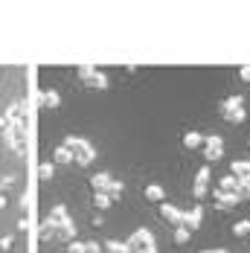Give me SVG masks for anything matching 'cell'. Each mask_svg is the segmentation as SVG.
Here are the masks:
<instances>
[{"label": "cell", "instance_id": "6da1fadb", "mask_svg": "<svg viewBox=\"0 0 250 253\" xmlns=\"http://www.w3.org/2000/svg\"><path fill=\"white\" fill-rule=\"evenodd\" d=\"M0 131H3L6 146L15 154L24 157L29 152V137H26V131H29V114H26V102H15V105H9L0 114Z\"/></svg>", "mask_w": 250, "mask_h": 253}, {"label": "cell", "instance_id": "7a4b0ae2", "mask_svg": "<svg viewBox=\"0 0 250 253\" xmlns=\"http://www.w3.org/2000/svg\"><path fill=\"white\" fill-rule=\"evenodd\" d=\"M52 236H64V239H73L76 236V224H73V218L67 215L64 207H55L50 215L41 221V239L47 242Z\"/></svg>", "mask_w": 250, "mask_h": 253}, {"label": "cell", "instance_id": "3957f363", "mask_svg": "<svg viewBox=\"0 0 250 253\" xmlns=\"http://www.w3.org/2000/svg\"><path fill=\"white\" fill-rule=\"evenodd\" d=\"M61 146H64V149L70 152V157H73L79 166H87V163H90V160L96 157V149H93V146H90L87 140H82V137H73V134H70V137H67V140H64Z\"/></svg>", "mask_w": 250, "mask_h": 253}, {"label": "cell", "instance_id": "277c9868", "mask_svg": "<svg viewBox=\"0 0 250 253\" xmlns=\"http://www.w3.org/2000/svg\"><path fill=\"white\" fill-rule=\"evenodd\" d=\"M128 248H131V253H160L157 251V245H154V236H151L149 230H137L128 242H125Z\"/></svg>", "mask_w": 250, "mask_h": 253}, {"label": "cell", "instance_id": "5b68a950", "mask_svg": "<svg viewBox=\"0 0 250 253\" xmlns=\"http://www.w3.org/2000/svg\"><path fill=\"white\" fill-rule=\"evenodd\" d=\"M221 114H224L227 123H236V126L245 123V117H248V114H245V99H242V96H227V99L221 102Z\"/></svg>", "mask_w": 250, "mask_h": 253}, {"label": "cell", "instance_id": "8992f818", "mask_svg": "<svg viewBox=\"0 0 250 253\" xmlns=\"http://www.w3.org/2000/svg\"><path fill=\"white\" fill-rule=\"evenodd\" d=\"M201 149H204V157H207L209 163H215L218 157H224V140H221L218 134H207Z\"/></svg>", "mask_w": 250, "mask_h": 253}, {"label": "cell", "instance_id": "52a82bcc", "mask_svg": "<svg viewBox=\"0 0 250 253\" xmlns=\"http://www.w3.org/2000/svg\"><path fill=\"white\" fill-rule=\"evenodd\" d=\"M79 76L84 79L90 87H96V90H105V87H108V76H105L102 70H93V67H82V70H79Z\"/></svg>", "mask_w": 250, "mask_h": 253}, {"label": "cell", "instance_id": "ba28073f", "mask_svg": "<svg viewBox=\"0 0 250 253\" xmlns=\"http://www.w3.org/2000/svg\"><path fill=\"white\" fill-rule=\"evenodd\" d=\"M209 177H212V169H209V166H201L198 177H195V198H198V201L207 195V189H209Z\"/></svg>", "mask_w": 250, "mask_h": 253}, {"label": "cell", "instance_id": "9c48e42d", "mask_svg": "<svg viewBox=\"0 0 250 253\" xmlns=\"http://www.w3.org/2000/svg\"><path fill=\"white\" fill-rule=\"evenodd\" d=\"M230 175L242 183H250V160H233L230 163Z\"/></svg>", "mask_w": 250, "mask_h": 253}, {"label": "cell", "instance_id": "30bf717a", "mask_svg": "<svg viewBox=\"0 0 250 253\" xmlns=\"http://www.w3.org/2000/svg\"><path fill=\"white\" fill-rule=\"evenodd\" d=\"M90 186H93V192H111V186H114V177L108 175V172H96V175L90 177Z\"/></svg>", "mask_w": 250, "mask_h": 253}, {"label": "cell", "instance_id": "8fae6325", "mask_svg": "<svg viewBox=\"0 0 250 253\" xmlns=\"http://www.w3.org/2000/svg\"><path fill=\"white\" fill-rule=\"evenodd\" d=\"M160 215H163L169 224H175V227H180V224H183V212H180L177 207H172V204H166V201L160 204Z\"/></svg>", "mask_w": 250, "mask_h": 253}, {"label": "cell", "instance_id": "7c38bea8", "mask_svg": "<svg viewBox=\"0 0 250 253\" xmlns=\"http://www.w3.org/2000/svg\"><path fill=\"white\" fill-rule=\"evenodd\" d=\"M201 218H204V207L195 204V207H192V212H183V224H180V227H186L189 233H192V230L201 224Z\"/></svg>", "mask_w": 250, "mask_h": 253}, {"label": "cell", "instance_id": "4fadbf2b", "mask_svg": "<svg viewBox=\"0 0 250 253\" xmlns=\"http://www.w3.org/2000/svg\"><path fill=\"white\" fill-rule=\"evenodd\" d=\"M212 198L218 201L221 210H230V207H239V204H242L239 195H230V192H221V189H215V192H212Z\"/></svg>", "mask_w": 250, "mask_h": 253}, {"label": "cell", "instance_id": "5bb4252c", "mask_svg": "<svg viewBox=\"0 0 250 253\" xmlns=\"http://www.w3.org/2000/svg\"><path fill=\"white\" fill-rule=\"evenodd\" d=\"M218 189H221V192H230V195H239V198H242V180H236L233 175L221 177V183H218Z\"/></svg>", "mask_w": 250, "mask_h": 253}, {"label": "cell", "instance_id": "9a60e30c", "mask_svg": "<svg viewBox=\"0 0 250 253\" xmlns=\"http://www.w3.org/2000/svg\"><path fill=\"white\" fill-rule=\"evenodd\" d=\"M146 198L154 204H163L166 201V189L163 186H157V183H151V186H146Z\"/></svg>", "mask_w": 250, "mask_h": 253}, {"label": "cell", "instance_id": "2e32d148", "mask_svg": "<svg viewBox=\"0 0 250 253\" xmlns=\"http://www.w3.org/2000/svg\"><path fill=\"white\" fill-rule=\"evenodd\" d=\"M183 146H186V149H201V146H204V134L186 131V134H183Z\"/></svg>", "mask_w": 250, "mask_h": 253}, {"label": "cell", "instance_id": "e0dca14e", "mask_svg": "<svg viewBox=\"0 0 250 253\" xmlns=\"http://www.w3.org/2000/svg\"><path fill=\"white\" fill-rule=\"evenodd\" d=\"M41 105H44V108H58V105H61V96H58L55 90H44V93H41Z\"/></svg>", "mask_w": 250, "mask_h": 253}, {"label": "cell", "instance_id": "ac0fdd59", "mask_svg": "<svg viewBox=\"0 0 250 253\" xmlns=\"http://www.w3.org/2000/svg\"><path fill=\"white\" fill-rule=\"evenodd\" d=\"M233 236H250V218H242L233 224Z\"/></svg>", "mask_w": 250, "mask_h": 253}, {"label": "cell", "instance_id": "d6986e66", "mask_svg": "<svg viewBox=\"0 0 250 253\" xmlns=\"http://www.w3.org/2000/svg\"><path fill=\"white\" fill-rule=\"evenodd\" d=\"M52 157H55V163H73V157H70V152H67L64 146H58V149L52 152Z\"/></svg>", "mask_w": 250, "mask_h": 253}, {"label": "cell", "instance_id": "ffe728a7", "mask_svg": "<svg viewBox=\"0 0 250 253\" xmlns=\"http://www.w3.org/2000/svg\"><path fill=\"white\" fill-rule=\"evenodd\" d=\"M105 248L111 253H131V248H128L125 242H105Z\"/></svg>", "mask_w": 250, "mask_h": 253}, {"label": "cell", "instance_id": "44dd1931", "mask_svg": "<svg viewBox=\"0 0 250 253\" xmlns=\"http://www.w3.org/2000/svg\"><path fill=\"white\" fill-rule=\"evenodd\" d=\"M93 204H96L99 210H108V207H111V198H108L105 192H93Z\"/></svg>", "mask_w": 250, "mask_h": 253}, {"label": "cell", "instance_id": "7402d4cb", "mask_svg": "<svg viewBox=\"0 0 250 253\" xmlns=\"http://www.w3.org/2000/svg\"><path fill=\"white\" fill-rule=\"evenodd\" d=\"M189 236H192V233H189L186 227H177L175 230V242H177V245H186V242H189Z\"/></svg>", "mask_w": 250, "mask_h": 253}, {"label": "cell", "instance_id": "603a6c76", "mask_svg": "<svg viewBox=\"0 0 250 253\" xmlns=\"http://www.w3.org/2000/svg\"><path fill=\"white\" fill-rule=\"evenodd\" d=\"M52 172H55V166L52 163H41V169H38V175H41V180H50Z\"/></svg>", "mask_w": 250, "mask_h": 253}, {"label": "cell", "instance_id": "cb8c5ba5", "mask_svg": "<svg viewBox=\"0 0 250 253\" xmlns=\"http://www.w3.org/2000/svg\"><path fill=\"white\" fill-rule=\"evenodd\" d=\"M84 253H102V245L99 242H87L84 245Z\"/></svg>", "mask_w": 250, "mask_h": 253}, {"label": "cell", "instance_id": "d4e9b609", "mask_svg": "<svg viewBox=\"0 0 250 253\" xmlns=\"http://www.w3.org/2000/svg\"><path fill=\"white\" fill-rule=\"evenodd\" d=\"M67 253H84V242H70Z\"/></svg>", "mask_w": 250, "mask_h": 253}, {"label": "cell", "instance_id": "484cf974", "mask_svg": "<svg viewBox=\"0 0 250 253\" xmlns=\"http://www.w3.org/2000/svg\"><path fill=\"white\" fill-rule=\"evenodd\" d=\"M9 248H12V236H3V239H0V251L6 253Z\"/></svg>", "mask_w": 250, "mask_h": 253}, {"label": "cell", "instance_id": "4316f807", "mask_svg": "<svg viewBox=\"0 0 250 253\" xmlns=\"http://www.w3.org/2000/svg\"><path fill=\"white\" fill-rule=\"evenodd\" d=\"M239 76L245 79V82H250V67H242V70H239Z\"/></svg>", "mask_w": 250, "mask_h": 253}]
</instances>
